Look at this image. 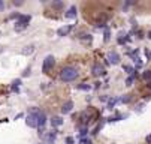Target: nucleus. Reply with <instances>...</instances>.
Segmentation results:
<instances>
[{
  "label": "nucleus",
  "instance_id": "1",
  "mask_svg": "<svg viewBox=\"0 0 151 144\" xmlns=\"http://www.w3.org/2000/svg\"><path fill=\"white\" fill-rule=\"evenodd\" d=\"M78 77V71L72 66H68V68H63L61 72H60V78L61 81H66V83H69V81H73L75 78Z\"/></svg>",
  "mask_w": 151,
  "mask_h": 144
},
{
  "label": "nucleus",
  "instance_id": "2",
  "mask_svg": "<svg viewBox=\"0 0 151 144\" xmlns=\"http://www.w3.org/2000/svg\"><path fill=\"white\" fill-rule=\"evenodd\" d=\"M54 63H55V59L52 56H47L45 60H44V65H42V71H44L45 74H48L54 68Z\"/></svg>",
  "mask_w": 151,
  "mask_h": 144
},
{
  "label": "nucleus",
  "instance_id": "3",
  "mask_svg": "<svg viewBox=\"0 0 151 144\" xmlns=\"http://www.w3.org/2000/svg\"><path fill=\"white\" fill-rule=\"evenodd\" d=\"M29 23H30V15H19L18 23H17V26H15V30H21V29L27 27Z\"/></svg>",
  "mask_w": 151,
  "mask_h": 144
},
{
  "label": "nucleus",
  "instance_id": "4",
  "mask_svg": "<svg viewBox=\"0 0 151 144\" xmlns=\"http://www.w3.org/2000/svg\"><path fill=\"white\" fill-rule=\"evenodd\" d=\"M26 123H27V126L30 128H37V114H29L27 119H26Z\"/></svg>",
  "mask_w": 151,
  "mask_h": 144
},
{
  "label": "nucleus",
  "instance_id": "5",
  "mask_svg": "<svg viewBox=\"0 0 151 144\" xmlns=\"http://www.w3.org/2000/svg\"><path fill=\"white\" fill-rule=\"evenodd\" d=\"M108 60H109V63L112 65H118L120 63V56L117 51H109L108 53Z\"/></svg>",
  "mask_w": 151,
  "mask_h": 144
},
{
  "label": "nucleus",
  "instance_id": "6",
  "mask_svg": "<svg viewBox=\"0 0 151 144\" xmlns=\"http://www.w3.org/2000/svg\"><path fill=\"white\" fill-rule=\"evenodd\" d=\"M91 72H93V75H94V77H100V75H105V68H103L102 65L96 63V65H93Z\"/></svg>",
  "mask_w": 151,
  "mask_h": 144
},
{
  "label": "nucleus",
  "instance_id": "7",
  "mask_svg": "<svg viewBox=\"0 0 151 144\" xmlns=\"http://www.w3.org/2000/svg\"><path fill=\"white\" fill-rule=\"evenodd\" d=\"M72 108H73V102H72V101H68L66 104H63L61 113H63V114H69V113L72 111Z\"/></svg>",
  "mask_w": 151,
  "mask_h": 144
},
{
  "label": "nucleus",
  "instance_id": "8",
  "mask_svg": "<svg viewBox=\"0 0 151 144\" xmlns=\"http://www.w3.org/2000/svg\"><path fill=\"white\" fill-rule=\"evenodd\" d=\"M45 122H47L45 113H42V111H39V113H37V126H39V128H44V125H45Z\"/></svg>",
  "mask_w": 151,
  "mask_h": 144
},
{
  "label": "nucleus",
  "instance_id": "9",
  "mask_svg": "<svg viewBox=\"0 0 151 144\" xmlns=\"http://www.w3.org/2000/svg\"><path fill=\"white\" fill-rule=\"evenodd\" d=\"M70 30H72V26H66V27L58 29V30H57V33H58V36H64V35H68Z\"/></svg>",
  "mask_w": 151,
  "mask_h": 144
},
{
  "label": "nucleus",
  "instance_id": "10",
  "mask_svg": "<svg viewBox=\"0 0 151 144\" xmlns=\"http://www.w3.org/2000/svg\"><path fill=\"white\" fill-rule=\"evenodd\" d=\"M51 125H52V126H55V128H57V126H61V125H63L61 117H58V116L52 117V119H51Z\"/></svg>",
  "mask_w": 151,
  "mask_h": 144
},
{
  "label": "nucleus",
  "instance_id": "11",
  "mask_svg": "<svg viewBox=\"0 0 151 144\" xmlns=\"http://www.w3.org/2000/svg\"><path fill=\"white\" fill-rule=\"evenodd\" d=\"M76 17V8L75 6H70L68 14H66V18H75Z\"/></svg>",
  "mask_w": 151,
  "mask_h": 144
},
{
  "label": "nucleus",
  "instance_id": "12",
  "mask_svg": "<svg viewBox=\"0 0 151 144\" xmlns=\"http://www.w3.org/2000/svg\"><path fill=\"white\" fill-rule=\"evenodd\" d=\"M118 101H120V98H112V99H109V101H108V108H109V110H112V108L115 107V104H117Z\"/></svg>",
  "mask_w": 151,
  "mask_h": 144
},
{
  "label": "nucleus",
  "instance_id": "13",
  "mask_svg": "<svg viewBox=\"0 0 151 144\" xmlns=\"http://www.w3.org/2000/svg\"><path fill=\"white\" fill-rule=\"evenodd\" d=\"M136 75H138V74H136V72H133V74H132L130 77L127 78V81H126V84H127V86H132V83H133V80H135V77H136Z\"/></svg>",
  "mask_w": 151,
  "mask_h": 144
},
{
  "label": "nucleus",
  "instance_id": "14",
  "mask_svg": "<svg viewBox=\"0 0 151 144\" xmlns=\"http://www.w3.org/2000/svg\"><path fill=\"white\" fill-rule=\"evenodd\" d=\"M19 84H21V80H17V81H14V83H12V90H14V92H18V89H19Z\"/></svg>",
  "mask_w": 151,
  "mask_h": 144
},
{
  "label": "nucleus",
  "instance_id": "15",
  "mask_svg": "<svg viewBox=\"0 0 151 144\" xmlns=\"http://www.w3.org/2000/svg\"><path fill=\"white\" fill-rule=\"evenodd\" d=\"M132 96L130 95H124L123 98H120V102H123V104H127V102H130Z\"/></svg>",
  "mask_w": 151,
  "mask_h": 144
},
{
  "label": "nucleus",
  "instance_id": "16",
  "mask_svg": "<svg viewBox=\"0 0 151 144\" xmlns=\"http://www.w3.org/2000/svg\"><path fill=\"white\" fill-rule=\"evenodd\" d=\"M55 131H52V132H50V135H48V143H54L55 141Z\"/></svg>",
  "mask_w": 151,
  "mask_h": 144
},
{
  "label": "nucleus",
  "instance_id": "17",
  "mask_svg": "<svg viewBox=\"0 0 151 144\" xmlns=\"http://www.w3.org/2000/svg\"><path fill=\"white\" fill-rule=\"evenodd\" d=\"M123 69H124L127 74H133V72H135V71H133V68H132V66H129V65H124V66H123Z\"/></svg>",
  "mask_w": 151,
  "mask_h": 144
},
{
  "label": "nucleus",
  "instance_id": "18",
  "mask_svg": "<svg viewBox=\"0 0 151 144\" xmlns=\"http://www.w3.org/2000/svg\"><path fill=\"white\" fill-rule=\"evenodd\" d=\"M142 77H144V80H147V81H150V80H151V71H145Z\"/></svg>",
  "mask_w": 151,
  "mask_h": 144
},
{
  "label": "nucleus",
  "instance_id": "19",
  "mask_svg": "<svg viewBox=\"0 0 151 144\" xmlns=\"http://www.w3.org/2000/svg\"><path fill=\"white\" fill-rule=\"evenodd\" d=\"M63 6V3L61 2H52V8H55V9H60Z\"/></svg>",
  "mask_w": 151,
  "mask_h": 144
},
{
  "label": "nucleus",
  "instance_id": "20",
  "mask_svg": "<svg viewBox=\"0 0 151 144\" xmlns=\"http://www.w3.org/2000/svg\"><path fill=\"white\" fill-rule=\"evenodd\" d=\"M66 143H68V144H75V140H73L72 137H68V138H66Z\"/></svg>",
  "mask_w": 151,
  "mask_h": 144
},
{
  "label": "nucleus",
  "instance_id": "21",
  "mask_svg": "<svg viewBox=\"0 0 151 144\" xmlns=\"http://www.w3.org/2000/svg\"><path fill=\"white\" fill-rule=\"evenodd\" d=\"M79 89H81V90H90V86H87V84H81Z\"/></svg>",
  "mask_w": 151,
  "mask_h": 144
},
{
  "label": "nucleus",
  "instance_id": "22",
  "mask_svg": "<svg viewBox=\"0 0 151 144\" xmlns=\"http://www.w3.org/2000/svg\"><path fill=\"white\" fill-rule=\"evenodd\" d=\"M81 144H93V143H91L90 140H84V138H82V140H81Z\"/></svg>",
  "mask_w": 151,
  "mask_h": 144
},
{
  "label": "nucleus",
  "instance_id": "23",
  "mask_svg": "<svg viewBox=\"0 0 151 144\" xmlns=\"http://www.w3.org/2000/svg\"><path fill=\"white\" fill-rule=\"evenodd\" d=\"M32 51H33V47H29V50H24V51H23V54H27V53L30 54Z\"/></svg>",
  "mask_w": 151,
  "mask_h": 144
},
{
  "label": "nucleus",
  "instance_id": "24",
  "mask_svg": "<svg viewBox=\"0 0 151 144\" xmlns=\"http://www.w3.org/2000/svg\"><path fill=\"white\" fill-rule=\"evenodd\" d=\"M108 39H109V32L105 30V41H108Z\"/></svg>",
  "mask_w": 151,
  "mask_h": 144
},
{
  "label": "nucleus",
  "instance_id": "25",
  "mask_svg": "<svg viewBox=\"0 0 151 144\" xmlns=\"http://www.w3.org/2000/svg\"><path fill=\"white\" fill-rule=\"evenodd\" d=\"M85 134H87V129H82V131H81V132H79V135H81V137H84V135H85Z\"/></svg>",
  "mask_w": 151,
  "mask_h": 144
},
{
  "label": "nucleus",
  "instance_id": "26",
  "mask_svg": "<svg viewBox=\"0 0 151 144\" xmlns=\"http://www.w3.org/2000/svg\"><path fill=\"white\" fill-rule=\"evenodd\" d=\"M5 9V5H3V2H0V11H3Z\"/></svg>",
  "mask_w": 151,
  "mask_h": 144
},
{
  "label": "nucleus",
  "instance_id": "27",
  "mask_svg": "<svg viewBox=\"0 0 151 144\" xmlns=\"http://www.w3.org/2000/svg\"><path fill=\"white\" fill-rule=\"evenodd\" d=\"M142 108H144V104H139V105H138V111H141Z\"/></svg>",
  "mask_w": 151,
  "mask_h": 144
},
{
  "label": "nucleus",
  "instance_id": "28",
  "mask_svg": "<svg viewBox=\"0 0 151 144\" xmlns=\"http://www.w3.org/2000/svg\"><path fill=\"white\" fill-rule=\"evenodd\" d=\"M147 141H148V143H151V135H148V137H147Z\"/></svg>",
  "mask_w": 151,
  "mask_h": 144
},
{
  "label": "nucleus",
  "instance_id": "29",
  "mask_svg": "<svg viewBox=\"0 0 151 144\" xmlns=\"http://www.w3.org/2000/svg\"><path fill=\"white\" fill-rule=\"evenodd\" d=\"M148 87H150V89H151V81H150V83H148Z\"/></svg>",
  "mask_w": 151,
  "mask_h": 144
},
{
  "label": "nucleus",
  "instance_id": "30",
  "mask_svg": "<svg viewBox=\"0 0 151 144\" xmlns=\"http://www.w3.org/2000/svg\"><path fill=\"white\" fill-rule=\"evenodd\" d=\"M148 38H150V39H151V32H150V33H148Z\"/></svg>",
  "mask_w": 151,
  "mask_h": 144
}]
</instances>
